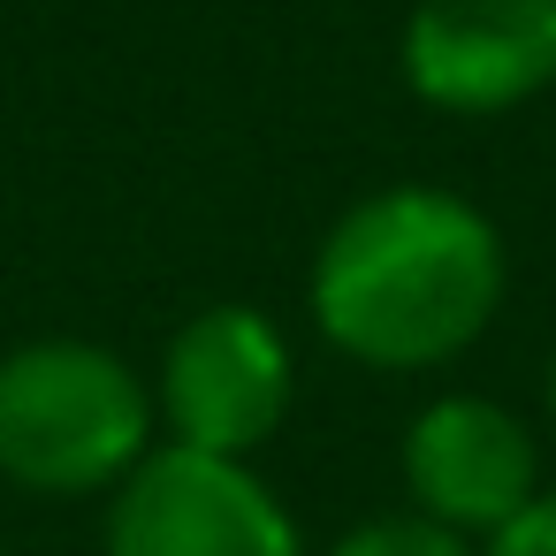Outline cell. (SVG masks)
Masks as SVG:
<instances>
[{"mask_svg":"<svg viewBox=\"0 0 556 556\" xmlns=\"http://www.w3.org/2000/svg\"><path fill=\"white\" fill-rule=\"evenodd\" d=\"M503 290V229L450 184H381L351 199L305 267V313L320 343L366 374L457 366L495 328Z\"/></svg>","mask_w":556,"mask_h":556,"instance_id":"obj_1","label":"cell"},{"mask_svg":"<svg viewBox=\"0 0 556 556\" xmlns=\"http://www.w3.org/2000/svg\"><path fill=\"white\" fill-rule=\"evenodd\" d=\"M153 381L92 336L0 351V480L24 495H115L153 457Z\"/></svg>","mask_w":556,"mask_h":556,"instance_id":"obj_2","label":"cell"},{"mask_svg":"<svg viewBox=\"0 0 556 556\" xmlns=\"http://www.w3.org/2000/svg\"><path fill=\"white\" fill-rule=\"evenodd\" d=\"M298 404V351L260 305H199L153 374L161 434L206 457H260Z\"/></svg>","mask_w":556,"mask_h":556,"instance_id":"obj_3","label":"cell"},{"mask_svg":"<svg viewBox=\"0 0 556 556\" xmlns=\"http://www.w3.org/2000/svg\"><path fill=\"white\" fill-rule=\"evenodd\" d=\"M108 556H305L290 503L244 465L184 442H153V457L108 495Z\"/></svg>","mask_w":556,"mask_h":556,"instance_id":"obj_4","label":"cell"},{"mask_svg":"<svg viewBox=\"0 0 556 556\" xmlns=\"http://www.w3.org/2000/svg\"><path fill=\"white\" fill-rule=\"evenodd\" d=\"M396 77L450 123L518 115L556 92V0H412Z\"/></svg>","mask_w":556,"mask_h":556,"instance_id":"obj_5","label":"cell"},{"mask_svg":"<svg viewBox=\"0 0 556 556\" xmlns=\"http://www.w3.org/2000/svg\"><path fill=\"white\" fill-rule=\"evenodd\" d=\"M396 472H404V510L465 541H488L541 495V442L510 404L480 389H450L404 419Z\"/></svg>","mask_w":556,"mask_h":556,"instance_id":"obj_6","label":"cell"},{"mask_svg":"<svg viewBox=\"0 0 556 556\" xmlns=\"http://www.w3.org/2000/svg\"><path fill=\"white\" fill-rule=\"evenodd\" d=\"M328 556H480V541H465L419 510H381V518H358L351 533H336Z\"/></svg>","mask_w":556,"mask_h":556,"instance_id":"obj_7","label":"cell"},{"mask_svg":"<svg viewBox=\"0 0 556 556\" xmlns=\"http://www.w3.org/2000/svg\"><path fill=\"white\" fill-rule=\"evenodd\" d=\"M480 556H556V488H541L510 526H495L480 541Z\"/></svg>","mask_w":556,"mask_h":556,"instance_id":"obj_8","label":"cell"},{"mask_svg":"<svg viewBox=\"0 0 556 556\" xmlns=\"http://www.w3.org/2000/svg\"><path fill=\"white\" fill-rule=\"evenodd\" d=\"M541 404H548V427H556V351H548V374H541Z\"/></svg>","mask_w":556,"mask_h":556,"instance_id":"obj_9","label":"cell"}]
</instances>
